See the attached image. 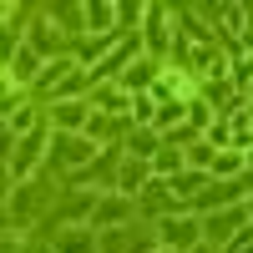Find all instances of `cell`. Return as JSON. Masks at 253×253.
I'll list each match as a JSON object with an SVG mask.
<instances>
[{
    "mask_svg": "<svg viewBox=\"0 0 253 253\" xmlns=\"http://www.w3.org/2000/svg\"><path fill=\"white\" fill-rule=\"evenodd\" d=\"M157 238H162L167 248H172V253H177V243H193V248H198V243H203V228H198L193 218H177V223H172V218H167V223L157 228Z\"/></svg>",
    "mask_w": 253,
    "mask_h": 253,
    "instance_id": "cell-5",
    "label": "cell"
},
{
    "mask_svg": "<svg viewBox=\"0 0 253 253\" xmlns=\"http://www.w3.org/2000/svg\"><path fill=\"white\" fill-rule=\"evenodd\" d=\"M243 218H248L243 208H223V213H213V218H203V243H213V248H223L228 238H233V228H238Z\"/></svg>",
    "mask_w": 253,
    "mask_h": 253,
    "instance_id": "cell-2",
    "label": "cell"
},
{
    "mask_svg": "<svg viewBox=\"0 0 253 253\" xmlns=\"http://www.w3.org/2000/svg\"><path fill=\"white\" fill-rule=\"evenodd\" d=\"M147 177H152V162H142V157H122V167H117V193H122V198L142 193Z\"/></svg>",
    "mask_w": 253,
    "mask_h": 253,
    "instance_id": "cell-3",
    "label": "cell"
},
{
    "mask_svg": "<svg viewBox=\"0 0 253 253\" xmlns=\"http://www.w3.org/2000/svg\"><path fill=\"white\" fill-rule=\"evenodd\" d=\"M31 46H36V51L56 46V26H51V15H46V20H36V31H31Z\"/></svg>",
    "mask_w": 253,
    "mask_h": 253,
    "instance_id": "cell-18",
    "label": "cell"
},
{
    "mask_svg": "<svg viewBox=\"0 0 253 253\" xmlns=\"http://www.w3.org/2000/svg\"><path fill=\"white\" fill-rule=\"evenodd\" d=\"M15 15V5H5V0H0V20H10Z\"/></svg>",
    "mask_w": 253,
    "mask_h": 253,
    "instance_id": "cell-20",
    "label": "cell"
},
{
    "mask_svg": "<svg viewBox=\"0 0 253 253\" xmlns=\"http://www.w3.org/2000/svg\"><path fill=\"white\" fill-rule=\"evenodd\" d=\"M152 253H172V248H152Z\"/></svg>",
    "mask_w": 253,
    "mask_h": 253,
    "instance_id": "cell-22",
    "label": "cell"
},
{
    "mask_svg": "<svg viewBox=\"0 0 253 253\" xmlns=\"http://www.w3.org/2000/svg\"><path fill=\"white\" fill-rule=\"evenodd\" d=\"M182 117H187V101H162V107H157V126H162V132L172 122H182Z\"/></svg>",
    "mask_w": 253,
    "mask_h": 253,
    "instance_id": "cell-15",
    "label": "cell"
},
{
    "mask_svg": "<svg viewBox=\"0 0 253 253\" xmlns=\"http://www.w3.org/2000/svg\"><path fill=\"white\" fill-rule=\"evenodd\" d=\"M147 61H157L162 66V56H167V46H172V41H167V10L162 5H147Z\"/></svg>",
    "mask_w": 253,
    "mask_h": 253,
    "instance_id": "cell-4",
    "label": "cell"
},
{
    "mask_svg": "<svg viewBox=\"0 0 253 253\" xmlns=\"http://www.w3.org/2000/svg\"><path fill=\"white\" fill-rule=\"evenodd\" d=\"M10 147H15V157H10V177H15V182H26V177H31V167L41 162V152H46V137L31 132V137H20V142H10Z\"/></svg>",
    "mask_w": 253,
    "mask_h": 253,
    "instance_id": "cell-1",
    "label": "cell"
},
{
    "mask_svg": "<svg viewBox=\"0 0 253 253\" xmlns=\"http://www.w3.org/2000/svg\"><path fill=\"white\" fill-rule=\"evenodd\" d=\"M56 253H96V238L91 233H61L56 238Z\"/></svg>",
    "mask_w": 253,
    "mask_h": 253,
    "instance_id": "cell-12",
    "label": "cell"
},
{
    "mask_svg": "<svg viewBox=\"0 0 253 253\" xmlns=\"http://www.w3.org/2000/svg\"><path fill=\"white\" fill-rule=\"evenodd\" d=\"M112 15H117V5H86V26L91 31H112Z\"/></svg>",
    "mask_w": 253,
    "mask_h": 253,
    "instance_id": "cell-16",
    "label": "cell"
},
{
    "mask_svg": "<svg viewBox=\"0 0 253 253\" xmlns=\"http://www.w3.org/2000/svg\"><path fill=\"white\" fill-rule=\"evenodd\" d=\"M238 167H243V157L233 152V147H218L213 162H208V172H238Z\"/></svg>",
    "mask_w": 253,
    "mask_h": 253,
    "instance_id": "cell-14",
    "label": "cell"
},
{
    "mask_svg": "<svg viewBox=\"0 0 253 253\" xmlns=\"http://www.w3.org/2000/svg\"><path fill=\"white\" fill-rule=\"evenodd\" d=\"M126 101H132V96H126L122 86H107V91L96 96V112L101 117H117V112H126Z\"/></svg>",
    "mask_w": 253,
    "mask_h": 253,
    "instance_id": "cell-11",
    "label": "cell"
},
{
    "mask_svg": "<svg viewBox=\"0 0 253 253\" xmlns=\"http://www.w3.org/2000/svg\"><path fill=\"white\" fill-rule=\"evenodd\" d=\"M101 51H107V36H101V41H86V46H81V61H91V56H101Z\"/></svg>",
    "mask_w": 253,
    "mask_h": 253,
    "instance_id": "cell-19",
    "label": "cell"
},
{
    "mask_svg": "<svg viewBox=\"0 0 253 253\" xmlns=\"http://www.w3.org/2000/svg\"><path fill=\"white\" fill-rule=\"evenodd\" d=\"M86 122H91V101H61V107H56V126H61V132L86 126Z\"/></svg>",
    "mask_w": 253,
    "mask_h": 253,
    "instance_id": "cell-7",
    "label": "cell"
},
{
    "mask_svg": "<svg viewBox=\"0 0 253 253\" xmlns=\"http://www.w3.org/2000/svg\"><path fill=\"white\" fill-rule=\"evenodd\" d=\"M126 213H132V198H122V193H117V198H107V203H101L96 213H91V223H101V228H112V223H122Z\"/></svg>",
    "mask_w": 253,
    "mask_h": 253,
    "instance_id": "cell-9",
    "label": "cell"
},
{
    "mask_svg": "<svg viewBox=\"0 0 253 253\" xmlns=\"http://www.w3.org/2000/svg\"><path fill=\"white\" fill-rule=\"evenodd\" d=\"M203 182H208V172H203V167H193V172H177L172 182H167V193H172V198H198Z\"/></svg>",
    "mask_w": 253,
    "mask_h": 253,
    "instance_id": "cell-8",
    "label": "cell"
},
{
    "mask_svg": "<svg viewBox=\"0 0 253 253\" xmlns=\"http://www.w3.org/2000/svg\"><path fill=\"white\" fill-rule=\"evenodd\" d=\"M177 167H182V147H162V152L152 157V172H157V177H167V172L177 177Z\"/></svg>",
    "mask_w": 253,
    "mask_h": 253,
    "instance_id": "cell-13",
    "label": "cell"
},
{
    "mask_svg": "<svg viewBox=\"0 0 253 253\" xmlns=\"http://www.w3.org/2000/svg\"><path fill=\"white\" fill-rule=\"evenodd\" d=\"M66 71H71V61H66V56H56L51 66H41V76H36V86H51V81H61Z\"/></svg>",
    "mask_w": 253,
    "mask_h": 253,
    "instance_id": "cell-17",
    "label": "cell"
},
{
    "mask_svg": "<svg viewBox=\"0 0 253 253\" xmlns=\"http://www.w3.org/2000/svg\"><path fill=\"white\" fill-rule=\"evenodd\" d=\"M36 76H41V51L36 46H20L15 61H10V81L20 86V81H36Z\"/></svg>",
    "mask_w": 253,
    "mask_h": 253,
    "instance_id": "cell-6",
    "label": "cell"
},
{
    "mask_svg": "<svg viewBox=\"0 0 253 253\" xmlns=\"http://www.w3.org/2000/svg\"><path fill=\"white\" fill-rule=\"evenodd\" d=\"M162 152V147H157V132H152V126H137V132H132V157H157Z\"/></svg>",
    "mask_w": 253,
    "mask_h": 253,
    "instance_id": "cell-10",
    "label": "cell"
},
{
    "mask_svg": "<svg viewBox=\"0 0 253 253\" xmlns=\"http://www.w3.org/2000/svg\"><path fill=\"white\" fill-rule=\"evenodd\" d=\"M193 253H218V248H213V243H198V248H193Z\"/></svg>",
    "mask_w": 253,
    "mask_h": 253,
    "instance_id": "cell-21",
    "label": "cell"
}]
</instances>
